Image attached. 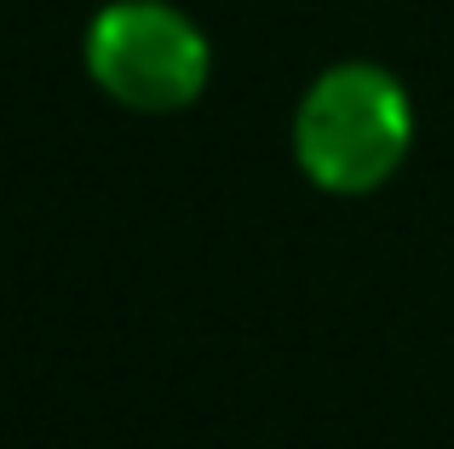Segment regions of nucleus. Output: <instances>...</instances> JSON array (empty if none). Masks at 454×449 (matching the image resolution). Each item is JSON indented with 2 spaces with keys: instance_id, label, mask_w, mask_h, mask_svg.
<instances>
[{
  "instance_id": "f03ea898",
  "label": "nucleus",
  "mask_w": 454,
  "mask_h": 449,
  "mask_svg": "<svg viewBox=\"0 0 454 449\" xmlns=\"http://www.w3.org/2000/svg\"><path fill=\"white\" fill-rule=\"evenodd\" d=\"M87 75L138 115H178L207 92L213 46L190 12L167 0H110L87 23Z\"/></svg>"
},
{
  "instance_id": "f257e3e1",
  "label": "nucleus",
  "mask_w": 454,
  "mask_h": 449,
  "mask_svg": "<svg viewBox=\"0 0 454 449\" xmlns=\"http://www.w3.org/2000/svg\"><path fill=\"white\" fill-rule=\"evenodd\" d=\"M414 150V104L391 69L333 64L305 87L294 110V161L317 191L368 196L397 179Z\"/></svg>"
}]
</instances>
